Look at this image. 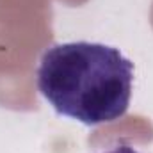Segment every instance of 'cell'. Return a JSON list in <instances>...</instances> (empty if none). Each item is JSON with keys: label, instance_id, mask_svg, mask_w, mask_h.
<instances>
[{"label": "cell", "instance_id": "1", "mask_svg": "<svg viewBox=\"0 0 153 153\" xmlns=\"http://www.w3.org/2000/svg\"><path fill=\"white\" fill-rule=\"evenodd\" d=\"M36 76L39 93L57 114L96 126L128 111L134 62L109 45L59 43L45 50Z\"/></svg>", "mask_w": 153, "mask_h": 153}, {"label": "cell", "instance_id": "2", "mask_svg": "<svg viewBox=\"0 0 153 153\" xmlns=\"http://www.w3.org/2000/svg\"><path fill=\"white\" fill-rule=\"evenodd\" d=\"M105 153H139V152L134 150V148H130V146H116L111 152H105Z\"/></svg>", "mask_w": 153, "mask_h": 153}]
</instances>
